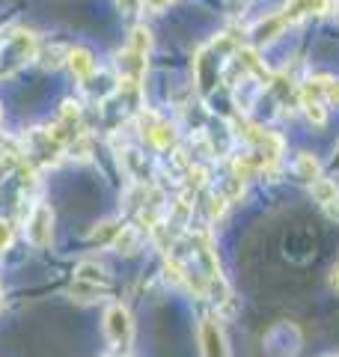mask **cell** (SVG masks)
<instances>
[{
  "label": "cell",
  "mask_w": 339,
  "mask_h": 357,
  "mask_svg": "<svg viewBox=\"0 0 339 357\" xmlns=\"http://www.w3.org/2000/svg\"><path fill=\"white\" fill-rule=\"evenodd\" d=\"M140 131L143 137H149L155 149H173L176 146V128L167 119H161L155 110H143L140 114Z\"/></svg>",
  "instance_id": "4"
},
{
  "label": "cell",
  "mask_w": 339,
  "mask_h": 357,
  "mask_svg": "<svg viewBox=\"0 0 339 357\" xmlns=\"http://www.w3.org/2000/svg\"><path fill=\"white\" fill-rule=\"evenodd\" d=\"M282 27H286V18H282V13L280 15H268V18H262L253 27V36H256V42H274L282 33Z\"/></svg>",
  "instance_id": "11"
},
{
  "label": "cell",
  "mask_w": 339,
  "mask_h": 357,
  "mask_svg": "<svg viewBox=\"0 0 339 357\" xmlns=\"http://www.w3.org/2000/svg\"><path fill=\"white\" fill-rule=\"evenodd\" d=\"M324 215L331 218V220H339V197L333 199V203H327V206H324Z\"/></svg>",
  "instance_id": "25"
},
{
  "label": "cell",
  "mask_w": 339,
  "mask_h": 357,
  "mask_svg": "<svg viewBox=\"0 0 339 357\" xmlns=\"http://www.w3.org/2000/svg\"><path fill=\"white\" fill-rule=\"evenodd\" d=\"M327 357H339V354H327Z\"/></svg>",
  "instance_id": "29"
},
{
  "label": "cell",
  "mask_w": 339,
  "mask_h": 357,
  "mask_svg": "<svg viewBox=\"0 0 339 357\" xmlns=\"http://www.w3.org/2000/svg\"><path fill=\"white\" fill-rule=\"evenodd\" d=\"M322 84V98L331 105H339V77H319Z\"/></svg>",
  "instance_id": "19"
},
{
  "label": "cell",
  "mask_w": 339,
  "mask_h": 357,
  "mask_svg": "<svg viewBox=\"0 0 339 357\" xmlns=\"http://www.w3.org/2000/svg\"><path fill=\"white\" fill-rule=\"evenodd\" d=\"M116 72H119V84L126 86H140L143 75H146V54H137V51H119L116 54Z\"/></svg>",
  "instance_id": "7"
},
{
  "label": "cell",
  "mask_w": 339,
  "mask_h": 357,
  "mask_svg": "<svg viewBox=\"0 0 339 357\" xmlns=\"http://www.w3.org/2000/svg\"><path fill=\"white\" fill-rule=\"evenodd\" d=\"M113 248H116L119 253H126V256L137 253V248H140V229L137 227H119L116 238H113Z\"/></svg>",
  "instance_id": "14"
},
{
  "label": "cell",
  "mask_w": 339,
  "mask_h": 357,
  "mask_svg": "<svg viewBox=\"0 0 339 357\" xmlns=\"http://www.w3.org/2000/svg\"><path fill=\"white\" fill-rule=\"evenodd\" d=\"M226 206H229V199H226L223 194H211V199H209V218H211V220H218V218H223V211H226Z\"/></svg>",
  "instance_id": "21"
},
{
  "label": "cell",
  "mask_w": 339,
  "mask_h": 357,
  "mask_svg": "<svg viewBox=\"0 0 339 357\" xmlns=\"http://www.w3.org/2000/svg\"><path fill=\"white\" fill-rule=\"evenodd\" d=\"M75 280L93 283V286H101V289H110V274L101 265H96V262H81V265H77Z\"/></svg>",
  "instance_id": "10"
},
{
  "label": "cell",
  "mask_w": 339,
  "mask_h": 357,
  "mask_svg": "<svg viewBox=\"0 0 339 357\" xmlns=\"http://www.w3.org/2000/svg\"><path fill=\"white\" fill-rule=\"evenodd\" d=\"M140 3H143L146 13H164V9L170 3H176V0H140Z\"/></svg>",
  "instance_id": "24"
},
{
  "label": "cell",
  "mask_w": 339,
  "mask_h": 357,
  "mask_svg": "<svg viewBox=\"0 0 339 357\" xmlns=\"http://www.w3.org/2000/svg\"><path fill=\"white\" fill-rule=\"evenodd\" d=\"M24 232H27V241L33 248H48L51 236H54V208L48 203H36L30 208L27 223H24Z\"/></svg>",
  "instance_id": "2"
},
{
  "label": "cell",
  "mask_w": 339,
  "mask_h": 357,
  "mask_svg": "<svg viewBox=\"0 0 339 357\" xmlns=\"http://www.w3.org/2000/svg\"><path fill=\"white\" fill-rule=\"evenodd\" d=\"M122 164H126V170H128V176L134 178V182H146V158L137 149L122 152Z\"/></svg>",
  "instance_id": "15"
},
{
  "label": "cell",
  "mask_w": 339,
  "mask_h": 357,
  "mask_svg": "<svg viewBox=\"0 0 339 357\" xmlns=\"http://www.w3.org/2000/svg\"><path fill=\"white\" fill-rule=\"evenodd\" d=\"M0 301H3V295H0Z\"/></svg>",
  "instance_id": "30"
},
{
  "label": "cell",
  "mask_w": 339,
  "mask_h": 357,
  "mask_svg": "<svg viewBox=\"0 0 339 357\" xmlns=\"http://www.w3.org/2000/svg\"><path fill=\"white\" fill-rule=\"evenodd\" d=\"M319 173H322V164H319V158H315V155L301 152L298 158H295V176L303 178V182L312 185L315 178H319Z\"/></svg>",
  "instance_id": "12"
},
{
  "label": "cell",
  "mask_w": 339,
  "mask_h": 357,
  "mask_svg": "<svg viewBox=\"0 0 339 357\" xmlns=\"http://www.w3.org/2000/svg\"><path fill=\"white\" fill-rule=\"evenodd\" d=\"M188 182H190V191H194V194L199 191V188H206L209 185V167L194 161L188 167Z\"/></svg>",
  "instance_id": "18"
},
{
  "label": "cell",
  "mask_w": 339,
  "mask_h": 357,
  "mask_svg": "<svg viewBox=\"0 0 339 357\" xmlns=\"http://www.w3.org/2000/svg\"><path fill=\"white\" fill-rule=\"evenodd\" d=\"M244 194V182H241V178H229V182H226V191H223V197L226 199H229V203H232V199H239Z\"/></svg>",
  "instance_id": "22"
},
{
  "label": "cell",
  "mask_w": 339,
  "mask_h": 357,
  "mask_svg": "<svg viewBox=\"0 0 339 357\" xmlns=\"http://www.w3.org/2000/svg\"><path fill=\"white\" fill-rule=\"evenodd\" d=\"M105 337L116 349H128L134 342V319L126 304H110L105 310Z\"/></svg>",
  "instance_id": "1"
},
{
  "label": "cell",
  "mask_w": 339,
  "mask_h": 357,
  "mask_svg": "<svg viewBox=\"0 0 339 357\" xmlns=\"http://www.w3.org/2000/svg\"><path fill=\"white\" fill-rule=\"evenodd\" d=\"M69 292H72V298H77V301H96V298H105L107 289L93 286V283H84V280H72Z\"/></svg>",
  "instance_id": "16"
},
{
  "label": "cell",
  "mask_w": 339,
  "mask_h": 357,
  "mask_svg": "<svg viewBox=\"0 0 339 357\" xmlns=\"http://www.w3.org/2000/svg\"><path fill=\"white\" fill-rule=\"evenodd\" d=\"M116 232H119L116 220H105V223H101V227L93 232V241H110V244H113V238H116Z\"/></svg>",
  "instance_id": "20"
},
{
  "label": "cell",
  "mask_w": 339,
  "mask_h": 357,
  "mask_svg": "<svg viewBox=\"0 0 339 357\" xmlns=\"http://www.w3.org/2000/svg\"><path fill=\"white\" fill-rule=\"evenodd\" d=\"M9 244H13V223L0 218V253L9 250Z\"/></svg>",
  "instance_id": "23"
},
{
  "label": "cell",
  "mask_w": 339,
  "mask_h": 357,
  "mask_svg": "<svg viewBox=\"0 0 339 357\" xmlns=\"http://www.w3.org/2000/svg\"><path fill=\"white\" fill-rule=\"evenodd\" d=\"M310 194H312L315 203L324 208L327 203H333V199L339 197V188H336L333 178H322V176H319V178H315V182L310 185Z\"/></svg>",
  "instance_id": "13"
},
{
  "label": "cell",
  "mask_w": 339,
  "mask_h": 357,
  "mask_svg": "<svg viewBox=\"0 0 339 357\" xmlns=\"http://www.w3.org/2000/svg\"><path fill=\"white\" fill-rule=\"evenodd\" d=\"M327 102L322 96H312V93H303L301 96V107H303V116H307L312 126H327V107H324Z\"/></svg>",
  "instance_id": "9"
},
{
  "label": "cell",
  "mask_w": 339,
  "mask_h": 357,
  "mask_svg": "<svg viewBox=\"0 0 339 357\" xmlns=\"http://www.w3.org/2000/svg\"><path fill=\"white\" fill-rule=\"evenodd\" d=\"M333 170H339V146H336V152H333Z\"/></svg>",
  "instance_id": "28"
},
{
  "label": "cell",
  "mask_w": 339,
  "mask_h": 357,
  "mask_svg": "<svg viewBox=\"0 0 339 357\" xmlns=\"http://www.w3.org/2000/svg\"><path fill=\"white\" fill-rule=\"evenodd\" d=\"M63 152H66V146L51 137V131L33 128V131L27 134V155H30V164H42V167L56 164V161L63 158Z\"/></svg>",
  "instance_id": "3"
},
{
  "label": "cell",
  "mask_w": 339,
  "mask_h": 357,
  "mask_svg": "<svg viewBox=\"0 0 339 357\" xmlns=\"http://www.w3.org/2000/svg\"><path fill=\"white\" fill-rule=\"evenodd\" d=\"M0 57H6L13 66H21V63L33 60L36 57V36H33L30 30L13 33V36L3 42V48H0Z\"/></svg>",
  "instance_id": "6"
},
{
  "label": "cell",
  "mask_w": 339,
  "mask_h": 357,
  "mask_svg": "<svg viewBox=\"0 0 339 357\" xmlns=\"http://www.w3.org/2000/svg\"><path fill=\"white\" fill-rule=\"evenodd\" d=\"M331 13H333V18H336V21H339V0H336V3H333V6H331Z\"/></svg>",
  "instance_id": "27"
},
{
  "label": "cell",
  "mask_w": 339,
  "mask_h": 357,
  "mask_svg": "<svg viewBox=\"0 0 339 357\" xmlns=\"http://www.w3.org/2000/svg\"><path fill=\"white\" fill-rule=\"evenodd\" d=\"M331 289H336V292H339V265L331 268Z\"/></svg>",
  "instance_id": "26"
},
{
  "label": "cell",
  "mask_w": 339,
  "mask_h": 357,
  "mask_svg": "<svg viewBox=\"0 0 339 357\" xmlns=\"http://www.w3.org/2000/svg\"><path fill=\"white\" fill-rule=\"evenodd\" d=\"M128 48L137 51V54H149L152 51V33L146 27H134L131 30V39H128Z\"/></svg>",
  "instance_id": "17"
},
{
  "label": "cell",
  "mask_w": 339,
  "mask_h": 357,
  "mask_svg": "<svg viewBox=\"0 0 339 357\" xmlns=\"http://www.w3.org/2000/svg\"><path fill=\"white\" fill-rule=\"evenodd\" d=\"M199 345H202V357H232L220 321L211 316L199 321Z\"/></svg>",
  "instance_id": "5"
},
{
  "label": "cell",
  "mask_w": 339,
  "mask_h": 357,
  "mask_svg": "<svg viewBox=\"0 0 339 357\" xmlns=\"http://www.w3.org/2000/svg\"><path fill=\"white\" fill-rule=\"evenodd\" d=\"M66 66H69V72L77 77V81H86L89 75H96V60L93 54L86 48H69V57H66Z\"/></svg>",
  "instance_id": "8"
}]
</instances>
